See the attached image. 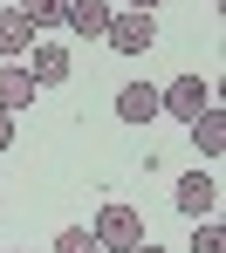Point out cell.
Segmentation results:
<instances>
[{"instance_id":"obj_1","label":"cell","mask_w":226,"mask_h":253,"mask_svg":"<svg viewBox=\"0 0 226 253\" xmlns=\"http://www.w3.org/2000/svg\"><path fill=\"white\" fill-rule=\"evenodd\" d=\"M90 233H96V247H103V253H131L137 240H151V233H144V212L124 206V199H110V206L96 212V226H90Z\"/></svg>"},{"instance_id":"obj_2","label":"cell","mask_w":226,"mask_h":253,"mask_svg":"<svg viewBox=\"0 0 226 253\" xmlns=\"http://www.w3.org/2000/svg\"><path fill=\"white\" fill-rule=\"evenodd\" d=\"M103 42L117 48V55H144V48L158 42V21H151V14H137V7H124V14H110Z\"/></svg>"},{"instance_id":"obj_3","label":"cell","mask_w":226,"mask_h":253,"mask_svg":"<svg viewBox=\"0 0 226 253\" xmlns=\"http://www.w3.org/2000/svg\"><path fill=\"white\" fill-rule=\"evenodd\" d=\"M158 110H172L179 124H192L199 110H213V83L206 76H172V89H158Z\"/></svg>"},{"instance_id":"obj_4","label":"cell","mask_w":226,"mask_h":253,"mask_svg":"<svg viewBox=\"0 0 226 253\" xmlns=\"http://www.w3.org/2000/svg\"><path fill=\"white\" fill-rule=\"evenodd\" d=\"M172 199H179L185 219H213V212H220V178H213V171H192V178H179Z\"/></svg>"},{"instance_id":"obj_5","label":"cell","mask_w":226,"mask_h":253,"mask_svg":"<svg viewBox=\"0 0 226 253\" xmlns=\"http://www.w3.org/2000/svg\"><path fill=\"white\" fill-rule=\"evenodd\" d=\"M28 76H35V89H55V83H69V76H76V62H69V48H62V42H35Z\"/></svg>"},{"instance_id":"obj_6","label":"cell","mask_w":226,"mask_h":253,"mask_svg":"<svg viewBox=\"0 0 226 253\" xmlns=\"http://www.w3.org/2000/svg\"><path fill=\"white\" fill-rule=\"evenodd\" d=\"M151 117H158V89H151V83H124V89H117V124H124V130H144Z\"/></svg>"},{"instance_id":"obj_7","label":"cell","mask_w":226,"mask_h":253,"mask_svg":"<svg viewBox=\"0 0 226 253\" xmlns=\"http://www.w3.org/2000/svg\"><path fill=\"white\" fill-rule=\"evenodd\" d=\"M110 0H69V14H62V28L69 35H83V42H103V28H110Z\"/></svg>"},{"instance_id":"obj_8","label":"cell","mask_w":226,"mask_h":253,"mask_svg":"<svg viewBox=\"0 0 226 253\" xmlns=\"http://www.w3.org/2000/svg\"><path fill=\"white\" fill-rule=\"evenodd\" d=\"M28 103H35V76H28V62H0V110L21 117Z\"/></svg>"},{"instance_id":"obj_9","label":"cell","mask_w":226,"mask_h":253,"mask_svg":"<svg viewBox=\"0 0 226 253\" xmlns=\"http://www.w3.org/2000/svg\"><path fill=\"white\" fill-rule=\"evenodd\" d=\"M35 48V28H28V14L21 7H0V62H21Z\"/></svg>"},{"instance_id":"obj_10","label":"cell","mask_w":226,"mask_h":253,"mask_svg":"<svg viewBox=\"0 0 226 253\" xmlns=\"http://www.w3.org/2000/svg\"><path fill=\"white\" fill-rule=\"evenodd\" d=\"M185 130H192V144H199L206 158H220V151H226V110H220V103H213V110H199Z\"/></svg>"},{"instance_id":"obj_11","label":"cell","mask_w":226,"mask_h":253,"mask_svg":"<svg viewBox=\"0 0 226 253\" xmlns=\"http://www.w3.org/2000/svg\"><path fill=\"white\" fill-rule=\"evenodd\" d=\"M21 14H28V28H62L69 0H21Z\"/></svg>"},{"instance_id":"obj_12","label":"cell","mask_w":226,"mask_h":253,"mask_svg":"<svg viewBox=\"0 0 226 253\" xmlns=\"http://www.w3.org/2000/svg\"><path fill=\"white\" fill-rule=\"evenodd\" d=\"M199 233H192V253H226V226L220 219H192Z\"/></svg>"},{"instance_id":"obj_13","label":"cell","mask_w":226,"mask_h":253,"mask_svg":"<svg viewBox=\"0 0 226 253\" xmlns=\"http://www.w3.org/2000/svg\"><path fill=\"white\" fill-rule=\"evenodd\" d=\"M55 253H103V247H96L90 226H62V233H55Z\"/></svg>"},{"instance_id":"obj_14","label":"cell","mask_w":226,"mask_h":253,"mask_svg":"<svg viewBox=\"0 0 226 253\" xmlns=\"http://www.w3.org/2000/svg\"><path fill=\"white\" fill-rule=\"evenodd\" d=\"M7 144H14V117L0 110V151H7Z\"/></svg>"},{"instance_id":"obj_15","label":"cell","mask_w":226,"mask_h":253,"mask_svg":"<svg viewBox=\"0 0 226 253\" xmlns=\"http://www.w3.org/2000/svg\"><path fill=\"white\" fill-rule=\"evenodd\" d=\"M131 7H137V14H151V7H165V0H131Z\"/></svg>"},{"instance_id":"obj_16","label":"cell","mask_w":226,"mask_h":253,"mask_svg":"<svg viewBox=\"0 0 226 253\" xmlns=\"http://www.w3.org/2000/svg\"><path fill=\"white\" fill-rule=\"evenodd\" d=\"M131 253H165V247H151V240H137V247H131Z\"/></svg>"}]
</instances>
